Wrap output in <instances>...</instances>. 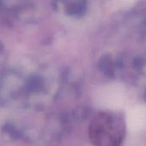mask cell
Here are the masks:
<instances>
[{"label": "cell", "mask_w": 146, "mask_h": 146, "mask_svg": "<svg viewBox=\"0 0 146 146\" xmlns=\"http://www.w3.org/2000/svg\"><path fill=\"white\" fill-rule=\"evenodd\" d=\"M125 98V86L120 83H110L98 89L95 95V102L100 108L118 110L123 106Z\"/></svg>", "instance_id": "obj_1"}, {"label": "cell", "mask_w": 146, "mask_h": 146, "mask_svg": "<svg viewBox=\"0 0 146 146\" xmlns=\"http://www.w3.org/2000/svg\"><path fill=\"white\" fill-rule=\"evenodd\" d=\"M127 127L132 133L146 130V105L139 104L131 108L126 117Z\"/></svg>", "instance_id": "obj_2"}]
</instances>
